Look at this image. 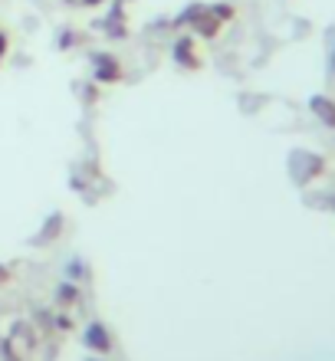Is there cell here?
<instances>
[{"mask_svg":"<svg viewBox=\"0 0 335 361\" xmlns=\"http://www.w3.org/2000/svg\"><path fill=\"white\" fill-rule=\"evenodd\" d=\"M56 325H59V332H69V329H73L66 315H56Z\"/></svg>","mask_w":335,"mask_h":361,"instance_id":"cell-8","label":"cell"},{"mask_svg":"<svg viewBox=\"0 0 335 361\" xmlns=\"http://www.w3.org/2000/svg\"><path fill=\"white\" fill-rule=\"evenodd\" d=\"M56 299H59V305H76L79 302V289L76 286H69V283H59L56 286Z\"/></svg>","mask_w":335,"mask_h":361,"instance_id":"cell-4","label":"cell"},{"mask_svg":"<svg viewBox=\"0 0 335 361\" xmlns=\"http://www.w3.org/2000/svg\"><path fill=\"white\" fill-rule=\"evenodd\" d=\"M10 279H13V273H10V267H0V286H7Z\"/></svg>","mask_w":335,"mask_h":361,"instance_id":"cell-7","label":"cell"},{"mask_svg":"<svg viewBox=\"0 0 335 361\" xmlns=\"http://www.w3.org/2000/svg\"><path fill=\"white\" fill-rule=\"evenodd\" d=\"M92 361H96V358H92Z\"/></svg>","mask_w":335,"mask_h":361,"instance_id":"cell-10","label":"cell"},{"mask_svg":"<svg viewBox=\"0 0 335 361\" xmlns=\"http://www.w3.org/2000/svg\"><path fill=\"white\" fill-rule=\"evenodd\" d=\"M92 66H96V82H106V86L122 82V76H125L122 63H118L112 53H96V56H92Z\"/></svg>","mask_w":335,"mask_h":361,"instance_id":"cell-1","label":"cell"},{"mask_svg":"<svg viewBox=\"0 0 335 361\" xmlns=\"http://www.w3.org/2000/svg\"><path fill=\"white\" fill-rule=\"evenodd\" d=\"M83 345H86L89 352H99V355H109L112 352V335L102 322H89L83 329Z\"/></svg>","mask_w":335,"mask_h":361,"instance_id":"cell-2","label":"cell"},{"mask_svg":"<svg viewBox=\"0 0 335 361\" xmlns=\"http://www.w3.org/2000/svg\"><path fill=\"white\" fill-rule=\"evenodd\" d=\"M7 53H10V33L7 30H0V63L7 59Z\"/></svg>","mask_w":335,"mask_h":361,"instance_id":"cell-5","label":"cell"},{"mask_svg":"<svg viewBox=\"0 0 335 361\" xmlns=\"http://www.w3.org/2000/svg\"><path fill=\"white\" fill-rule=\"evenodd\" d=\"M83 7H99V4H106V0H79Z\"/></svg>","mask_w":335,"mask_h":361,"instance_id":"cell-9","label":"cell"},{"mask_svg":"<svg viewBox=\"0 0 335 361\" xmlns=\"http://www.w3.org/2000/svg\"><path fill=\"white\" fill-rule=\"evenodd\" d=\"M171 56H174V63H181V66H188V69H201V56H197V49H194V37L178 39L171 49Z\"/></svg>","mask_w":335,"mask_h":361,"instance_id":"cell-3","label":"cell"},{"mask_svg":"<svg viewBox=\"0 0 335 361\" xmlns=\"http://www.w3.org/2000/svg\"><path fill=\"white\" fill-rule=\"evenodd\" d=\"M211 13H217L221 20H230V17H233V7H227V4H217V7H211Z\"/></svg>","mask_w":335,"mask_h":361,"instance_id":"cell-6","label":"cell"}]
</instances>
